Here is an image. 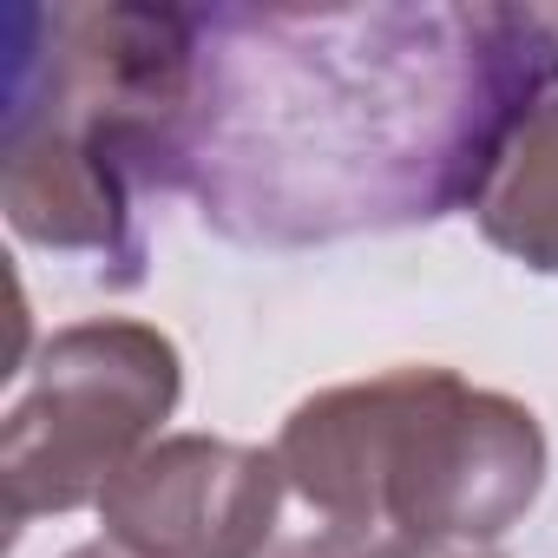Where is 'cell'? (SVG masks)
I'll list each match as a JSON object with an SVG mask.
<instances>
[{"label":"cell","instance_id":"7","mask_svg":"<svg viewBox=\"0 0 558 558\" xmlns=\"http://www.w3.org/2000/svg\"><path fill=\"white\" fill-rule=\"evenodd\" d=\"M66 558H132L125 545H112V538H86V545H73Z\"/></svg>","mask_w":558,"mask_h":558},{"label":"cell","instance_id":"5","mask_svg":"<svg viewBox=\"0 0 558 558\" xmlns=\"http://www.w3.org/2000/svg\"><path fill=\"white\" fill-rule=\"evenodd\" d=\"M99 525L132 558H263L283 525V466L269 447L165 434L106 486Z\"/></svg>","mask_w":558,"mask_h":558},{"label":"cell","instance_id":"1","mask_svg":"<svg viewBox=\"0 0 558 558\" xmlns=\"http://www.w3.org/2000/svg\"><path fill=\"white\" fill-rule=\"evenodd\" d=\"M558 99V8H204L197 217L230 243H336L486 197Z\"/></svg>","mask_w":558,"mask_h":558},{"label":"cell","instance_id":"2","mask_svg":"<svg viewBox=\"0 0 558 558\" xmlns=\"http://www.w3.org/2000/svg\"><path fill=\"white\" fill-rule=\"evenodd\" d=\"M204 8H27L0 210L21 243L145 283V197L184 191L197 138Z\"/></svg>","mask_w":558,"mask_h":558},{"label":"cell","instance_id":"6","mask_svg":"<svg viewBox=\"0 0 558 558\" xmlns=\"http://www.w3.org/2000/svg\"><path fill=\"white\" fill-rule=\"evenodd\" d=\"M473 217L493 250H506L538 276H558V99H545L519 125Z\"/></svg>","mask_w":558,"mask_h":558},{"label":"cell","instance_id":"4","mask_svg":"<svg viewBox=\"0 0 558 558\" xmlns=\"http://www.w3.org/2000/svg\"><path fill=\"white\" fill-rule=\"evenodd\" d=\"M184 395V355L165 329L132 316L66 323L27 362V381L0 427L8 525L99 506L106 486L158 447Z\"/></svg>","mask_w":558,"mask_h":558},{"label":"cell","instance_id":"8","mask_svg":"<svg viewBox=\"0 0 558 558\" xmlns=\"http://www.w3.org/2000/svg\"><path fill=\"white\" fill-rule=\"evenodd\" d=\"M447 558H493V551H447Z\"/></svg>","mask_w":558,"mask_h":558},{"label":"cell","instance_id":"3","mask_svg":"<svg viewBox=\"0 0 558 558\" xmlns=\"http://www.w3.org/2000/svg\"><path fill=\"white\" fill-rule=\"evenodd\" d=\"M283 525L263 558H447L499 545L545 486L525 401L453 368L323 388L276 434Z\"/></svg>","mask_w":558,"mask_h":558}]
</instances>
